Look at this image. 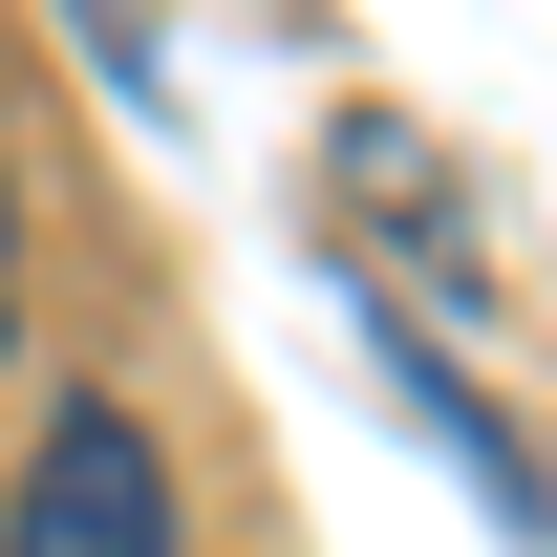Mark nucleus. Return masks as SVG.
<instances>
[{
  "label": "nucleus",
  "mask_w": 557,
  "mask_h": 557,
  "mask_svg": "<svg viewBox=\"0 0 557 557\" xmlns=\"http://www.w3.org/2000/svg\"><path fill=\"white\" fill-rule=\"evenodd\" d=\"M0 557H194L150 408H108V386H86V408L44 429V450H22V515H0Z\"/></svg>",
  "instance_id": "obj_1"
},
{
  "label": "nucleus",
  "mask_w": 557,
  "mask_h": 557,
  "mask_svg": "<svg viewBox=\"0 0 557 557\" xmlns=\"http://www.w3.org/2000/svg\"><path fill=\"white\" fill-rule=\"evenodd\" d=\"M0 344H22V172H0Z\"/></svg>",
  "instance_id": "obj_2"
}]
</instances>
